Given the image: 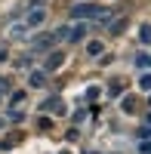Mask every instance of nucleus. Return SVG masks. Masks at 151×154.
Instances as JSON below:
<instances>
[{"mask_svg":"<svg viewBox=\"0 0 151 154\" xmlns=\"http://www.w3.org/2000/svg\"><path fill=\"white\" fill-rule=\"evenodd\" d=\"M102 9V6H93V3H77V6H71V16L74 19H96V12Z\"/></svg>","mask_w":151,"mask_h":154,"instance_id":"f257e3e1","label":"nucleus"},{"mask_svg":"<svg viewBox=\"0 0 151 154\" xmlns=\"http://www.w3.org/2000/svg\"><path fill=\"white\" fill-rule=\"evenodd\" d=\"M77 22H80V19H77ZM83 34H86V22L74 25V28H65V40H71V43H80V40H83Z\"/></svg>","mask_w":151,"mask_h":154,"instance_id":"f03ea898","label":"nucleus"},{"mask_svg":"<svg viewBox=\"0 0 151 154\" xmlns=\"http://www.w3.org/2000/svg\"><path fill=\"white\" fill-rule=\"evenodd\" d=\"M43 19H46V9H31L28 12V19H25V25H28V28H37V25H43Z\"/></svg>","mask_w":151,"mask_h":154,"instance_id":"7ed1b4c3","label":"nucleus"},{"mask_svg":"<svg viewBox=\"0 0 151 154\" xmlns=\"http://www.w3.org/2000/svg\"><path fill=\"white\" fill-rule=\"evenodd\" d=\"M62 65H65V56H62V53H49V56H46V65H43V71H59Z\"/></svg>","mask_w":151,"mask_h":154,"instance_id":"20e7f679","label":"nucleus"},{"mask_svg":"<svg viewBox=\"0 0 151 154\" xmlns=\"http://www.w3.org/2000/svg\"><path fill=\"white\" fill-rule=\"evenodd\" d=\"M53 43H56L53 34H40V37H34V53H43V49H49Z\"/></svg>","mask_w":151,"mask_h":154,"instance_id":"39448f33","label":"nucleus"},{"mask_svg":"<svg viewBox=\"0 0 151 154\" xmlns=\"http://www.w3.org/2000/svg\"><path fill=\"white\" fill-rule=\"evenodd\" d=\"M43 108H46L49 114H59V117H62V114H65V102H62V99H46Z\"/></svg>","mask_w":151,"mask_h":154,"instance_id":"423d86ee","label":"nucleus"},{"mask_svg":"<svg viewBox=\"0 0 151 154\" xmlns=\"http://www.w3.org/2000/svg\"><path fill=\"white\" fill-rule=\"evenodd\" d=\"M28 31H31V28H28V25H25V22H12L9 28H6V34H9V37H25Z\"/></svg>","mask_w":151,"mask_h":154,"instance_id":"0eeeda50","label":"nucleus"},{"mask_svg":"<svg viewBox=\"0 0 151 154\" xmlns=\"http://www.w3.org/2000/svg\"><path fill=\"white\" fill-rule=\"evenodd\" d=\"M120 108H123V114H136V111H139V102H136V96H123Z\"/></svg>","mask_w":151,"mask_h":154,"instance_id":"6e6552de","label":"nucleus"},{"mask_svg":"<svg viewBox=\"0 0 151 154\" xmlns=\"http://www.w3.org/2000/svg\"><path fill=\"white\" fill-rule=\"evenodd\" d=\"M136 37H139V43H142V46L151 40V28H148V22H142V25H139V34H136Z\"/></svg>","mask_w":151,"mask_h":154,"instance_id":"1a4fd4ad","label":"nucleus"},{"mask_svg":"<svg viewBox=\"0 0 151 154\" xmlns=\"http://www.w3.org/2000/svg\"><path fill=\"white\" fill-rule=\"evenodd\" d=\"M28 86H43V71H31V77H28Z\"/></svg>","mask_w":151,"mask_h":154,"instance_id":"9d476101","label":"nucleus"},{"mask_svg":"<svg viewBox=\"0 0 151 154\" xmlns=\"http://www.w3.org/2000/svg\"><path fill=\"white\" fill-rule=\"evenodd\" d=\"M86 53H90V56H102V53H105V46L99 43V40H93V43H86Z\"/></svg>","mask_w":151,"mask_h":154,"instance_id":"9b49d317","label":"nucleus"},{"mask_svg":"<svg viewBox=\"0 0 151 154\" xmlns=\"http://www.w3.org/2000/svg\"><path fill=\"white\" fill-rule=\"evenodd\" d=\"M136 68L148 71V53H139V56H136Z\"/></svg>","mask_w":151,"mask_h":154,"instance_id":"f8f14e48","label":"nucleus"},{"mask_svg":"<svg viewBox=\"0 0 151 154\" xmlns=\"http://www.w3.org/2000/svg\"><path fill=\"white\" fill-rule=\"evenodd\" d=\"M139 89H142V93H151V77H148V74H142V80H139Z\"/></svg>","mask_w":151,"mask_h":154,"instance_id":"ddd939ff","label":"nucleus"},{"mask_svg":"<svg viewBox=\"0 0 151 154\" xmlns=\"http://www.w3.org/2000/svg\"><path fill=\"white\" fill-rule=\"evenodd\" d=\"M120 93H123L120 83H111V86H108V96H120Z\"/></svg>","mask_w":151,"mask_h":154,"instance_id":"4468645a","label":"nucleus"},{"mask_svg":"<svg viewBox=\"0 0 151 154\" xmlns=\"http://www.w3.org/2000/svg\"><path fill=\"white\" fill-rule=\"evenodd\" d=\"M86 99L96 102V99H99V86H90V89H86Z\"/></svg>","mask_w":151,"mask_h":154,"instance_id":"2eb2a0df","label":"nucleus"},{"mask_svg":"<svg viewBox=\"0 0 151 154\" xmlns=\"http://www.w3.org/2000/svg\"><path fill=\"white\" fill-rule=\"evenodd\" d=\"M6 89H9V83L3 80V77H0V93H6Z\"/></svg>","mask_w":151,"mask_h":154,"instance_id":"dca6fc26","label":"nucleus"},{"mask_svg":"<svg viewBox=\"0 0 151 154\" xmlns=\"http://www.w3.org/2000/svg\"><path fill=\"white\" fill-rule=\"evenodd\" d=\"M3 123H6V120H3V117H0V126H3Z\"/></svg>","mask_w":151,"mask_h":154,"instance_id":"f3484780","label":"nucleus"},{"mask_svg":"<svg viewBox=\"0 0 151 154\" xmlns=\"http://www.w3.org/2000/svg\"><path fill=\"white\" fill-rule=\"evenodd\" d=\"M62 154H71V151H62Z\"/></svg>","mask_w":151,"mask_h":154,"instance_id":"a211bd4d","label":"nucleus"}]
</instances>
